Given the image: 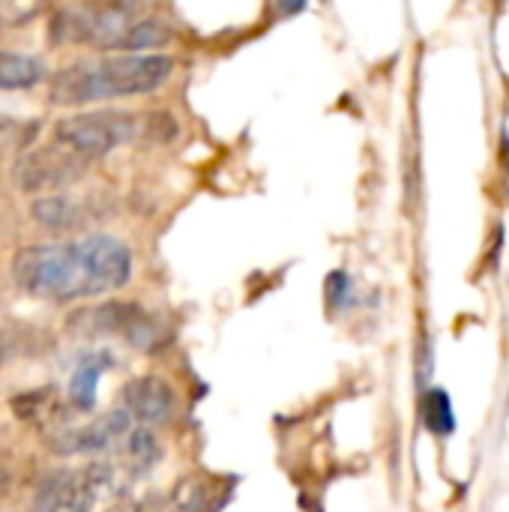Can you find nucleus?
<instances>
[{
  "instance_id": "obj_1",
  "label": "nucleus",
  "mask_w": 509,
  "mask_h": 512,
  "mask_svg": "<svg viewBox=\"0 0 509 512\" xmlns=\"http://www.w3.org/2000/svg\"><path fill=\"white\" fill-rule=\"evenodd\" d=\"M12 279L30 297L51 303L114 294L132 279V252L111 234L27 246L12 258Z\"/></svg>"
},
{
  "instance_id": "obj_2",
  "label": "nucleus",
  "mask_w": 509,
  "mask_h": 512,
  "mask_svg": "<svg viewBox=\"0 0 509 512\" xmlns=\"http://www.w3.org/2000/svg\"><path fill=\"white\" fill-rule=\"evenodd\" d=\"M54 45H87L120 54H153L174 39L165 18L141 12L135 0H84L54 15L48 30Z\"/></svg>"
},
{
  "instance_id": "obj_3",
  "label": "nucleus",
  "mask_w": 509,
  "mask_h": 512,
  "mask_svg": "<svg viewBox=\"0 0 509 512\" xmlns=\"http://www.w3.org/2000/svg\"><path fill=\"white\" fill-rule=\"evenodd\" d=\"M174 75L168 54H114L102 60L72 63L48 84L51 105H93L129 96H147Z\"/></svg>"
},
{
  "instance_id": "obj_4",
  "label": "nucleus",
  "mask_w": 509,
  "mask_h": 512,
  "mask_svg": "<svg viewBox=\"0 0 509 512\" xmlns=\"http://www.w3.org/2000/svg\"><path fill=\"white\" fill-rule=\"evenodd\" d=\"M132 480L111 462L99 459L84 468L54 471L39 483V512H135Z\"/></svg>"
},
{
  "instance_id": "obj_5",
  "label": "nucleus",
  "mask_w": 509,
  "mask_h": 512,
  "mask_svg": "<svg viewBox=\"0 0 509 512\" xmlns=\"http://www.w3.org/2000/svg\"><path fill=\"white\" fill-rule=\"evenodd\" d=\"M138 138V117L117 108L84 111L54 123V141L81 156L84 162H96L117 147H126Z\"/></svg>"
},
{
  "instance_id": "obj_6",
  "label": "nucleus",
  "mask_w": 509,
  "mask_h": 512,
  "mask_svg": "<svg viewBox=\"0 0 509 512\" xmlns=\"http://www.w3.org/2000/svg\"><path fill=\"white\" fill-rule=\"evenodd\" d=\"M69 330L90 339L117 336L138 351H156L162 345L159 321L135 303H102V306L81 309L69 318Z\"/></svg>"
},
{
  "instance_id": "obj_7",
  "label": "nucleus",
  "mask_w": 509,
  "mask_h": 512,
  "mask_svg": "<svg viewBox=\"0 0 509 512\" xmlns=\"http://www.w3.org/2000/svg\"><path fill=\"white\" fill-rule=\"evenodd\" d=\"M87 168L90 162L51 138V144L30 150L15 162V180L24 192H57L81 180Z\"/></svg>"
},
{
  "instance_id": "obj_8",
  "label": "nucleus",
  "mask_w": 509,
  "mask_h": 512,
  "mask_svg": "<svg viewBox=\"0 0 509 512\" xmlns=\"http://www.w3.org/2000/svg\"><path fill=\"white\" fill-rule=\"evenodd\" d=\"M135 420L126 411H111L93 417L87 423H69L54 435L42 438L45 447L57 456H93V453H114L117 444L129 435Z\"/></svg>"
},
{
  "instance_id": "obj_9",
  "label": "nucleus",
  "mask_w": 509,
  "mask_h": 512,
  "mask_svg": "<svg viewBox=\"0 0 509 512\" xmlns=\"http://www.w3.org/2000/svg\"><path fill=\"white\" fill-rule=\"evenodd\" d=\"M222 507V489L213 477L186 474L168 492L144 495L135 512H216Z\"/></svg>"
},
{
  "instance_id": "obj_10",
  "label": "nucleus",
  "mask_w": 509,
  "mask_h": 512,
  "mask_svg": "<svg viewBox=\"0 0 509 512\" xmlns=\"http://www.w3.org/2000/svg\"><path fill=\"white\" fill-rule=\"evenodd\" d=\"M174 408V390L159 375H138L123 387V411L138 426H165L174 417Z\"/></svg>"
},
{
  "instance_id": "obj_11",
  "label": "nucleus",
  "mask_w": 509,
  "mask_h": 512,
  "mask_svg": "<svg viewBox=\"0 0 509 512\" xmlns=\"http://www.w3.org/2000/svg\"><path fill=\"white\" fill-rule=\"evenodd\" d=\"M9 408H12V414H15L21 423L33 426L42 438H48V435H54L57 429L75 423L72 414H78V411L69 405V399L60 396L57 387H42V390L21 393V396H15V399L9 402Z\"/></svg>"
},
{
  "instance_id": "obj_12",
  "label": "nucleus",
  "mask_w": 509,
  "mask_h": 512,
  "mask_svg": "<svg viewBox=\"0 0 509 512\" xmlns=\"http://www.w3.org/2000/svg\"><path fill=\"white\" fill-rule=\"evenodd\" d=\"M159 459H162L159 441L153 438V432H150L147 426H138V423H135V426L129 429V435L117 444L111 462L135 483V480L147 477V474L159 465Z\"/></svg>"
},
{
  "instance_id": "obj_13",
  "label": "nucleus",
  "mask_w": 509,
  "mask_h": 512,
  "mask_svg": "<svg viewBox=\"0 0 509 512\" xmlns=\"http://www.w3.org/2000/svg\"><path fill=\"white\" fill-rule=\"evenodd\" d=\"M30 216L51 231H75L90 222V207L72 195H42L30 204Z\"/></svg>"
},
{
  "instance_id": "obj_14",
  "label": "nucleus",
  "mask_w": 509,
  "mask_h": 512,
  "mask_svg": "<svg viewBox=\"0 0 509 512\" xmlns=\"http://www.w3.org/2000/svg\"><path fill=\"white\" fill-rule=\"evenodd\" d=\"M111 354L108 351H90L81 357V363L75 366L72 372V381H69V390H66V399L69 405L78 411V414H87L93 411L96 405V384L102 378V372L111 366Z\"/></svg>"
},
{
  "instance_id": "obj_15",
  "label": "nucleus",
  "mask_w": 509,
  "mask_h": 512,
  "mask_svg": "<svg viewBox=\"0 0 509 512\" xmlns=\"http://www.w3.org/2000/svg\"><path fill=\"white\" fill-rule=\"evenodd\" d=\"M45 78V63L33 54L0 51V90H30Z\"/></svg>"
},
{
  "instance_id": "obj_16",
  "label": "nucleus",
  "mask_w": 509,
  "mask_h": 512,
  "mask_svg": "<svg viewBox=\"0 0 509 512\" xmlns=\"http://www.w3.org/2000/svg\"><path fill=\"white\" fill-rule=\"evenodd\" d=\"M423 420H426V429L432 435H453L456 429V417H453V405H450V396L441 390V387H432L423 399Z\"/></svg>"
},
{
  "instance_id": "obj_17",
  "label": "nucleus",
  "mask_w": 509,
  "mask_h": 512,
  "mask_svg": "<svg viewBox=\"0 0 509 512\" xmlns=\"http://www.w3.org/2000/svg\"><path fill=\"white\" fill-rule=\"evenodd\" d=\"M45 0H0V24H24L42 9Z\"/></svg>"
},
{
  "instance_id": "obj_18",
  "label": "nucleus",
  "mask_w": 509,
  "mask_h": 512,
  "mask_svg": "<svg viewBox=\"0 0 509 512\" xmlns=\"http://www.w3.org/2000/svg\"><path fill=\"white\" fill-rule=\"evenodd\" d=\"M27 351H33V348H30V342H27L21 333H15V330H0V363L9 360V357L27 354Z\"/></svg>"
},
{
  "instance_id": "obj_19",
  "label": "nucleus",
  "mask_w": 509,
  "mask_h": 512,
  "mask_svg": "<svg viewBox=\"0 0 509 512\" xmlns=\"http://www.w3.org/2000/svg\"><path fill=\"white\" fill-rule=\"evenodd\" d=\"M306 6H309V0H276V9H279V15H282V18L300 15Z\"/></svg>"
}]
</instances>
